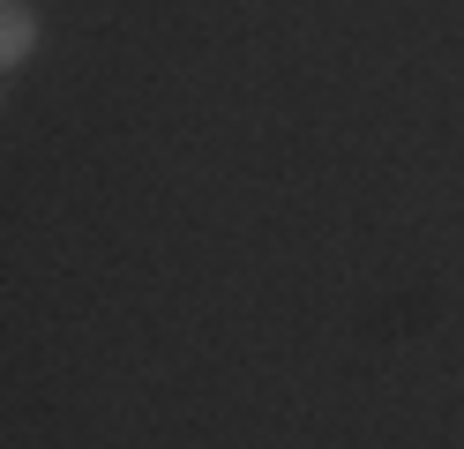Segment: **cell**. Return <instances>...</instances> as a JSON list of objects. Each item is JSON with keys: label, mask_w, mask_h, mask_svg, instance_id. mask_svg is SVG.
<instances>
[{"label": "cell", "mask_w": 464, "mask_h": 449, "mask_svg": "<svg viewBox=\"0 0 464 449\" xmlns=\"http://www.w3.org/2000/svg\"><path fill=\"white\" fill-rule=\"evenodd\" d=\"M38 53V8L31 0H0V68H23Z\"/></svg>", "instance_id": "6da1fadb"}]
</instances>
